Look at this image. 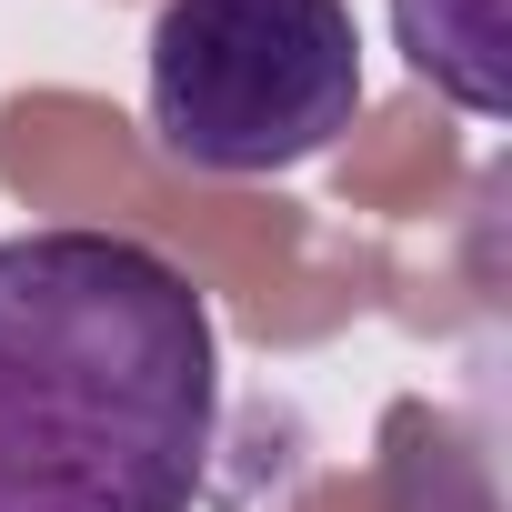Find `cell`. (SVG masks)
I'll list each match as a JSON object with an SVG mask.
<instances>
[{"mask_svg": "<svg viewBox=\"0 0 512 512\" xmlns=\"http://www.w3.org/2000/svg\"><path fill=\"white\" fill-rule=\"evenodd\" d=\"M221 442V332L141 231L0 241V512H191Z\"/></svg>", "mask_w": 512, "mask_h": 512, "instance_id": "cell-1", "label": "cell"}, {"mask_svg": "<svg viewBox=\"0 0 512 512\" xmlns=\"http://www.w3.org/2000/svg\"><path fill=\"white\" fill-rule=\"evenodd\" d=\"M141 101L181 171L211 181L302 171L362 111L352 0H161Z\"/></svg>", "mask_w": 512, "mask_h": 512, "instance_id": "cell-2", "label": "cell"}, {"mask_svg": "<svg viewBox=\"0 0 512 512\" xmlns=\"http://www.w3.org/2000/svg\"><path fill=\"white\" fill-rule=\"evenodd\" d=\"M392 41L472 121L512 111V11L502 0H392Z\"/></svg>", "mask_w": 512, "mask_h": 512, "instance_id": "cell-3", "label": "cell"}]
</instances>
